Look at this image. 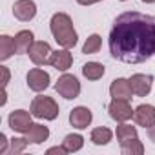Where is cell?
<instances>
[{"instance_id": "5bb4252c", "label": "cell", "mask_w": 155, "mask_h": 155, "mask_svg": "<svg viewBox=\"0 0 155 155\" xmlns=\"http://www.w3.org/2000/svg\"><path fill=\"white\" fill-rule=\"evenodd\" d=\"M110 95L113 99H122V101H130L133 95L130 79H115L110 86Z\"/></svg>"}, {"instance_id": "484cf974", "label": "cell", "mask_w": 155, "mask_h": 155, "mask_svg": "<svg viewBox=\"0 0 155 155\" xmlns=\"http://www.w3.org/2000/svg\"><path fill=\"white\" fill-rule=\"evenodd\" d=\"M8 142H9L8 137L4 133H0V153H8V150H9L8 148Z\"/></svg>"}, {"instance_id": "52a82bcc", "label": "cell", "mask_w": 155, "mask_h": 155, "mask_svg": "<svg viewBox=\"0 0 155 155\" xmlns=\"http://www.w3.org/2000/svg\"><path fill=\"white\" fill-rule=\"evenodd\" d=\"M51 53H53L51 46H49L48 42H44V40L35 42V44L31 46V49L28 51V55H29V58H31V62H33L35 66H46V64H49Z\"/></svg>"}, {"instance_id": "4316f807", "label": "cell", "mask_w": 155, "mask_h": 155, "mask_svg": "<svg viewBox=\"0 0 155 155\" xmlns=\"http://www.w3.org/2000/svg\"><path fill=\"white\" fill-rule=\"evenodd\" d=\"M46 153H48V155H51V153H58V155H64V153H68V151L64 150V146H53V148H49Z\"/></svg>"}, {"instance_id": "7402d4cb", "label": "cell", "mask_w": 155, "mask_h": 155, "mask_svg": "<svg viewBox=\"0 0 155 155\" xmlns=\"http://www.w3.org/2000/svg\"><path fill=\"white\" fill-rule=\"evenodd\" d=\"M120 151H122L124 155H142V153H144V146H142V142L139 140V137H135V139H131V140L120 144Z\"/></svg>"}, {"instance_id": "30bf717a", "label": "cell", "mask_w": 155, "mask_h": 155, "mask_svg": "<svg viewBox=\"0 0 155 155\" xmlns=\"http://www.w3.org/2000/svg\"><path fill=\"white\" fill-rule=\"evenodd\" d=\"M91 120H93V113H91V110L86 108V106H77V108H73L71 113H69V122H71V126L77 128V130L88 128V126L91 124Z\"/></svg>"}, {"instance_id": "1f68e13d", "label": "cell", "mask_w": 155, "mask_h": 155, "mask_svg": "<svg viewBox=\"0 0 155 155\" xmlns=\"http://www.w3.org/2000/svg\"><path fill=\"white\" fill-rule=\"evenodd\" d=\"M120 2H126V0H120Z\"/></svg>"}, {"instance_id": "cb8c5ba5", "label": "cell", "mask_w": 155, "mask_h": 155, "mask_svg": "<svg viewBox=\"0 0 155 155\" xmlns=\"http://www.w3.org/2000/svg\"><path fill=\"white\" fill-rule=\"evenodd\" d=\"M28 144H29V140L24 137V139H18V137H13L11 140H9V150H8V153H11V155H15V153H20V151H24L26 148H28Z\"/></svg>"}, {"instance_id": "d6986e66", "label": "cell", "mask_w": 155, "mask_h": 155, "mask_svg": "<svg viewBox=\"0 0 155 155\" xmlns=\"http://www.w3.org/2000/svg\"><path fill=\"white\" fill-rule=\"evenodd\" d=\"M62 146H64V150H66L68 153H75V151L82 150V146H84V137L79 135V133H69V135L64 137Z\"/></svg>"}, {"instance_id": "ac0fdd59", "label": "cell", "mask_w": 155, "mask_h": 155, "mask_svg": "<svg viewBox=\"0 0 155 155\" xmlns=\"http://www.w3.org/2000/svg\"><path fill=\"white\" fill-rule=\"evenodd\" d=\"M13 53H17L15 38H11L9 35H0V60H8L9 57H13Z\"/></svg>"}, {"instance_id": "5b68a950", "label": "cell", "mask_w": 155, "mask_h": 155, "mask_svg": "<svg viewBox=\"0 0 155 155\" xmlns=\"http://www.w3.org/2000/svg\"><path fill=\"white\" fill-rule=\"evenodd\" d=\"M26 81H28V88H29L31 91L40 93V91L48 90L51 79H49V73H48V71H44V69H40V68H33V69L28 71Z\"/></svg>"}, {"instance_id": "4fadbf2b", "label": "cell", "mask_w": 155, "mask_h": 155, "mask_svg": "<svg viewBox=\"0 0 155 155\" xmlns=\"http://www.w3.org/2000/svg\"><path fill=\"white\" fill-rule=\"evenodd\" d=\"M49 64L58 69V71H68L73 64V55L69 53L68 48H62V49H57L51 53V58H49Z\"/></svg>"}, {"instance_id": "9a60e30c", "label": "cell", "mask_w": 155, "mask_h": 155, "mask_svg": "<svg viewBox=\"0 0 155 155\" xmlns=\"http://www.w3.org/2000/svg\"><path fill=\"white\" fill-rule=\"evenodd\" d=\"M24 135H26V139H28L31 144H42V142L48 140V137H49V128L44 126V124H33V122H31V126L28 128V131H26Z\"/></svg>"}, {"instance_id": "8fae6325", "label": "cell", "mask_w": 155, "mask_h": 155, "mask_svg": "<svg viewBox=\"0 0 155 155\" xmlns=\"http://www.w3.org/2000/svg\"><path fill=\"white\" fill-rule=\"evenodd\" d=\"M13 15L22 22H29L37 15V4L33 0H17L13 6Z\"/></svg>"}, {"instance_id": "3957f363", "label": "cell", "mask_w": 155, "mask_h": 155, "mask_svg": "<svg viewBox=\"0 0 155 155\" xmlns=\"http://www.w3.org/2000/svg\"><path fill=\"white\" fill-rule=\"evenodd\" d=\"M29 111H31V115L37 117V119L55 120V119L58 117V113H60V108H58V104L55 102L53 97L40 95V97H35V99H33Z\"/></svg>"}, {"instance_id": "6da1fadb", "label": "cell", "mask_w": 155, "mask_h": 155, "mask_svg": "<svg viewBox=\"0 0 155 155\" xmlns=\"http://www.w3.org/2000/svg\"><path fill=\"white\" fill-rule=\"evenodd\" d=\"M110 53L126 64H142L155 57V17L139 11L119 15L110 31Z\"/></svg>"}, {"instance_id": "2e32d148", "label": "cell", "mask_w": 155, "mask_h": 155, "mask_svg": "<svg viewBox=\"0 0 155 155\" xmlns=\"http://www.w3.org/2000/svg\"><path fill=\"white\" fill-rule=\"evenodd\" d=\"M15 44H17V53H20V55L28 53V51L31 49V46L35 44V35H33V31H29V29L18 31V33L15 35Z\"/></svg>"}, {"instance_id": "7c38bea8", "label": "cell", "mask_w": 155, "mask_h": 155, "mask_svg": "<svg viewBox=\"0 0 155 155\" xmlns=\"http://www.w3.org/2000/svg\"><path fill=\"white\" fill-rule=\"evenodd\" d=\"M133 119L142 128H151L155 124V106L151 104H140L133 111Z\"/></svg>"}, {"instance_id": "f546056e", "label": "cell", "mask_w": 155, "mask_h": 155, "mask_svg": "<svg viewBox=\"0 0 155 155\" xmlns=\"http://www.w3.org/2000/svg\"><path fill=\"white\" fill-rule=\"evenodd\" d=\"M6 102H8V93H6V90H2V101H0V106H6Z\"/></svg>"}, {"instance_id": "44dd1931", "label": "cell", "mask_w": 155, "mask_h": 155, "mask_svg": "<svg viewBox=\"0 0 155 155\" xmlns=\"http://www.w3.org/2000/svg\"><path fill=\"white\" fill-rule=\"evenodd\" d=\"M111 137H113V133H111L110 128L101 126V128L91 130V142L97 144V146H104V144H108V142L111 140Z\"/></svg>"}, {"instance_id": "83f0119b", "label": "cell", "mask_w": 155, "mask_h": 155, "mask_svg": "<svg viewBox=\"0 0 155 155\" xmlns=\"http://www.w3.org/2000/svg\"><path fill=\"white\" fill-rule=\"evenodd\" d=\"M81 6H93V4H99V2H102V0H77Z\"/></svg>"}, {"instance_id": "ba28073f", "label": "cell", "mask_w": 155, "mask_h": 155, "mask_svg": "<svg viewBox=\"0 0 155 155\" xmlns=\"http://www.w3.org/2000/svg\"><path fill=\"white\" fill-rule=\"evenodd\" d=\"M130 84H131L133 95H137V97H146V95L151 91L153 77H151V75H146V73H135V75L130 77Z\"/></svg>"}, {"instance_id": "f1b7e54d", "label": "cell", "mask_w": 155, "mask_h": 155, "mask_svg": "<svg viewBox=\"0 0 155 155\" xmlns=\"http://www.w3.org/2000/svg\"><path fill=\"white\" fill-rule=\"evenodd\" d=\"M148 137H150V140L155 142V124H153L151 128H148Z\"/></svg>"}, {"instance_id": "277c9868", "label": "cell", "mask_w": 155, "mask_h": 155, "mask_svg": "<svg viewBox=\"0 0 155 155\" xmlns=\"http://www.w3.org/2000/svg\"><path fill=\"white\" fill-rule=\"evenodd\" d=\"M55 90L60 97L71 101V99H77L81 95V82L75 75H69V73H64L62 77H58V81L55 84Z\"/></svg>"}, {"instance_id": "8992f818", "label": "cell", "mask_w": 155, "mask_h": 155, "mask_svg": "<svg viewBox=\"0 0 155 155\" xmlns=\"http://www.w3.org/2000/svg\"><path fill=\"white\" fill-rule=\"evenodd\" d=\"M108 111H110V117L117 122H126L133 117V111L131 106H130V101H122V99H113L108 106Z\"/></svg>"}, {"instance_id": "7a4b0ae2", "label": "cell", "mask_w": 155, "mask_h": 155, "mask_svg": "<svg viewBox=\"0 0 155 155\" xmlns=\"http://www.w3.org/2000/svg\"><path fill=\"white\" fill-rule=\"evenodd\" d=\"M49 29H51V35L57 40V44L62 46V48L71 49L79 42L77 31L73 28V20L66 13H55L49 20Z\"/></svg>"}, {"instance_id": "9c48e42d", "label": "cell", "mask_w": 155, "mask_h": 155, "mask_svg": "<svg viewBox=\"0 0 155 155\" xmlns=\"http://www.w3.org/2000/svg\"><path fill=\"white\" fill-rule=\"evenodd\" d=\"M8 124L13 131H18V133H26L28 128L31 126V111H26V110H17V111H11L9 117H8Z\"/></svg>"}, {"instance_id": "4dcf8cb0", "label": "cell", "mask_w": 155, "mask_h": 155, "mask_svg": "<svg viewBox=\"0 0 155 155\" xmlns=\"http://www.w3.org/2000/svg\"><path fill=\"white\" fill-rule=\"evenodd\" d=\"M144 4H155V0H142Z\"/></svg>"}, {"instance_id": "603a6c76", "label": "cell", "mask_w": 155, "mask_h": 155, "mask_svg": "<svg viewBox=\"0 0 155 155\" xmlns=\"http://www.w3.org/2000/svg\"><path fill=\"white\" fill-rule=\"evenodd\" d=\"M101 46H102V38H101V35L93 33V35H90V37L86 38V42H84V46H82V53H86V55H93V53H97V51L101 49Z\"/></svg>"}, {"instance_id": "ffe728a7", "label": "cell", "mask_w": 155, "mask_h": 155, "mask_svg": "<svg viewBox=\"0 0 155 155\" xmlns=\"http://www.w3.org/2000/svg\"><path fill=\"white\" fill-rule=\"evenodd\" d=\"M135 137H137V128L135 126L126 124V122H120L117 126V140H119V144H124V142H128V140H131Z\"/></svg>"}, {"instance_id": "e0dca14e", "label": "cell", "mask_w": 155, "mask_h": 155, "mask_svg": "<svg viewBox=\"0 0 155 155\" xmlns=\"http://www.w3.org/2000/svg\"><path fill=\"white\" fill-rule=\"evenodd\" d=\"M104 73H106V68L101 62H88L82 66V75L88 81H99L104 77Z\"/></svg>"}, {"instance_id": "d4e9b609", "label": "cell", "mask_w": 155, "mask_h": 155, "mask_svg": "<svg viewBox=\"0 0 155 155\" xmlns=\"http://www.w3.org/2000/svg\"><path fill=\"white\" fill-rule=\"evenodd\" d=\"M0 71H2V90H6L8 88V82H9V69L6 68V66H0Z\"/></svg>"}]
</instances>
